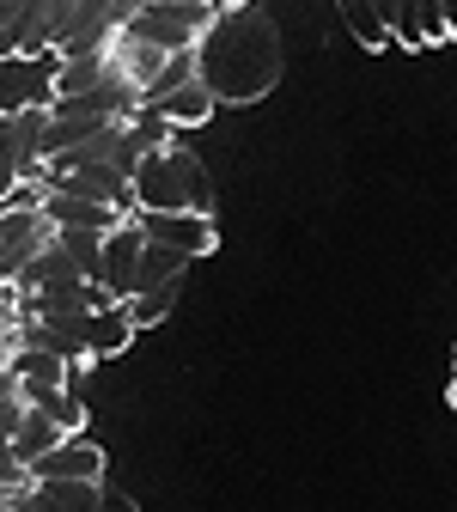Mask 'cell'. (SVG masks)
Listing matches in <instances>:
<instances>
[{
  "label": "cell",
  "mask_w": 457,
  "mask_h": 512,
  "mask_svg": "<svg viewBox=\"0 0 457 512\" xmlns=\"http://www.w3.org/2000/svg\"><path fill=\"white\" fill-rule=\"evenodd\" d=\"M195 80L214 92V104L269 98L281 80V37L263 7H220L208 37L195 43Z\"/></svg>",
  "instance_id": "cell-1"
},
{
  "label": "cell",
  "mask_w": 457,
  "mask_h": 512,
  "mask_svg": "<svg viewBox=\"0 0 457 512\" xmlns=\"http://www.w3.org/2000/svg\"><path fill=\"white\" fill-rule=\"evenodd\" d=\"M128 183H135V214H208L214 220V177L177 141L159 153H141Z\"/></svg>",
  "instance_id": "cell-2"
},
{
  "label": "cell",
  "mask_w": 457,
  "mask_h": 512,
  "mask_svg": "<svg viewBox=\"0 0 457 512\" xmlns=\"http://www.w3.org/2000/svg\"><path fill=\"white\" fill-rule=\"evenodd\" d=\"M141 13V0H80V13L68 25V37L55 43V61H80V55H104L116 43V31Z\"/></svg>",
  "instance_id": "cell-3"
},
{
  "label": "cell",
  "mask_w": 457,
  "mask_h": 512,
  "mask_svg": "<svg viewBox=\"0 0 457 512\" xmlns=\"http://www.w3.org/2000/svg\"><path fill=\"white\" fill-rule=\"evenodd\" d=\"M214 13H220V7H159V0H141V13L128 19L122 31H128V37H147V43H159V49H195V43L208 37Z\"/></svg>",
  "instance_id": "cell-4"
},
{
  "label": "cell",
  "mask_w": 457,
  "mask_h": 512,
  "mask_svg": "<svg viewBox=\"0 0 457 512\" xmlns=\"http://www.w3.org/2000/svg\"><path fill=\"white\" fill-rule=\"evenodd\" d=\"M49 244V220L37 202H0V281H19V269Z\"/></svg>",
  "instance_id": "cell-5"
},
{
  "label": "cell",
  "mask_w": 457,
  "mask_h": 512,
  "mask_svg": "<svg viewBox=\"0 0 457 512\" xmlns=\"http://www.w3.org/2000/svg\"><path fill=\"white\" fill-rule=\"evenodd\" d=\"M43 189H55V196H80V202H98V208H116V214H135V183H128L116 165L43 171Z\"/></svg>",
  "instance_id": "cell-6"
},
{
  "label": "cell",
  "mask_w": 457,
  "mask_h": 512,
  "mask_svg": "<svg viewBox=\"0 0 457 512\" xmlns=\"http://www.w3.org/2000/svg\"><path fill=\"white\" fill-rule=\"evenodd\" d=\"M25 482H104V445L86 433H68L55 452L25 464Z\"/></svg>",
  "instance_id": "cell-7"
},
{
  "label": "cell",
  "mask_w": 457,
  "mask_h": 512,
  "mask_svg": "<svg viewBox=\"0 0 457 512\" xmlns=\"http://www.w3.org/2000/svg\"><path fill=\"white\" fill-rule=\"evenodd\" d=\"M135 226L147 244H171L183 256H208L220 244V226L208 214H135Z\"/></svg>",
  "instance_id": "cell-8"
},
{
  "label": "cell",
  "mask_w": 457,
  "mask_h": 512,
  "mask_svg": "<svg viewBox=\"0 0 457 512\" xmlns=\"http://www.w3.org/2000/svg\"><path fill=\"white\" fill-rule=\"evenodd\" d=\"M141 226L135 220H122L110 238H104V275H98V287H104V299H116V305H128L135 299V269H141Z\"/></svg>",
  "instance_id": "cell-9"
},
{
  "label": "cell",
  "mask_w": 457,
  "mask_h": 512,
  "mask_svg": "<svg viewBox=\"0 0 457 512\" xmlns=\"http://www.w3.org/2000/svg\"><path fill=\"white\" fill-rule=\"evenodd\" d=\"M7 372H13V384H19V403L31 409V403H43L49 391H61L80 366H68V360H55L49 348H13L7 354Z\"/></svg>",
  "instance_id": "cell-10"
},
{
  "label": "cell",
  "mask_w": 457,
  "mask_h": 512,
  "mask_svg": "<svg viewBox=\"0 0 457 512\" xmlns=\"http://www.w3.org/2000/svg\"><path fill=\"white\" fill-rule=\"evenodd\" d=\"M37 208H43L49 232H98V238H110L122 220H135V214H116V208L80 202V196H55V189H43V196H37Z\"/></svg>",
  "instance_id": "cell-11"
},
{
  "label": "cell",
  "mask_w": 457,
  "mask_h": 512,
  "mask_svg": "<svg viewBox=\"0 0 457 512\" xmlns=\"http://www.w3.org/2000/svg\"><path fill=\"white\" fill-rule=\"evenodd\" d=\"M128 342H135V317H128V305H98V311H86V360H110V354H122Z\"/></svg>",
  "instance_id": "cell-12"
},
{
  "label": "cell",
  "mask_w": 457,
  "mask_h": 512,
  "mask_svg": "<svg viewBox=\"0 0 457 512\" xmlns=\"http://www.w3.org/2000/svg\"><path fill=\"white\" fill-rule=\"evenodd\" d=\"M214 110H220V104H214V92H208L202 80H189V86H177L171 98L153 104V116H165L171 128H195V122H208Z\"/></svg>",
  "instance_id": "cell-13"
},
{
  "label": "cell",
  "mask_w": 457,
  "mask_h": 512,
  "mask_svg": "<svg viewBox=\"0 0 457 512\" xmlns=\"http://www.w3.org/2000/svg\"><path fill=\"white\" fill-rule=\"evenodd\" d=\"M61 439H68V433H61L43 409H25V415H19V427H13V458H19V464H37L43 452H55Z\"/></svg>",
  "instance_id": "cell-14"
},
{
  "label": "cell",
  "mask_w": 457,
  "mask_h": 512,
  "mask_svg": "<svg viewBox=\"0 0 457 512\" xmlns=\"http://www.w3.org/2000/svg\"><path fill=\"white\" fill-rule=\"evenodd\" d=\"M189 263H195V256H183V250H171V244H141L135 293H147V287H165V281H183V275H189Z\"/></svg>",
  "instance_id": "cell-15"
},
{
  "label": "cell",
  "mask_w": 457,
  "mask_h": 512,
  "mask_svg": "<svg viewBox=\"0 0 457 512\" xmlns=\"http://www.w3.org/2000/svg\"><path fill=\"white\" fill-rule=\"evenodd\" d=\"M98 488L104 482H31L43 512H98Z\"/></svg>",
  "instance_id": "cell-16"
},
{
  "label": "cell",
  "mask_w": 457,
  "mask_h": 512,
  "mask_svg": "<svg viewBox=\"0 0 457 512\" xmlns=\"http://www.w3.org/2000/svg\"><path fill=\"white\" fill-rule=\"evenodd\" d=\"M104 80H110V61H104V55L55 61V92H49V98H80V92H92V86H104Z\"/></svg>",
  "instance_id": "cell-17"
},
{
  "label": "cell",
  "mask_w": 457,
  "mask_h": 512,
  "mask_svg": "<svg viewBox=\"0 0 457 512\" xmlns=\"http://www.w3.org/2000/svg\"><path fill=\"white\" fill-rule=\"evenodd\" d=\"M177 293H183V281H165V287H147V293H135V299H128V317H135V330H153V324H165V317L177 311Z\"/></svg>",
  "instance_id": "cell-18"
},
{
  "label": "cell",
  "mask_w": 457,
  "mask_h": 512,
  "mask_svg": "<svg viewBox=\"0 0 457 512\" xmlns=\"http://www.w3.org/2000/svg\"><path fill=\"white\" fill-rule=\"evenodd\" d=\"M336 13H342V25L354 31V43H366V49H390V31H384V19L372 13V0H336Z\"/></svg>",
  "instance_id": "cell-19"
},
{
  "label": "cell",
  "mask_w": 457,
  "mask_h": 512,
  "mask_svg": "<svg viewBox=\"0 0 457 512\" xmlns=\"http://www.w3.org/2000/svg\"><path fill=\"white\" fill-rule=\"evenodd\" d=\"M55 244H61V256H68L86 281L104 275V238H98V232H55Z\"/></svg>",
  "instance_id": "cell-20"
},
{
  "label": "cell",
  "mask_w": 457,
  "mask_h": 512,
  "mask_svg": "<svg viewBox=\"0 0 457 512\" xmlns=\"http://www.w3.org/2000/svg\"><path fill=\"white\" fill-rule=\"evenodd\" d=\"M19 165H25V153H19V110H0V202L19 189Z\"/></svg>",
  "instance_id": "cell-21"
},
{
  "label": "cell",
  "mask_w": 457,
  "mask_h": 512,
  "mask_svg": "<svg viewBox=\"0 0 457 512\" xmlns=\"http://www.w3.org/2000/svg\"><path fill=\"white\" fill-rule=\"evenodd\" d=\"M421 19V43H445V0H415Z\"/></svg>",
  "instance_id": "cell-22"
},
{
  "label": "cell",
  "mask_w": 457,
  "mask_h": 512,
  "mask_svg": "<svg viewBox=\"0 0 457 512\" xmlns=\"http://www.w3.org/2000/svg\"><path fill=\"white\" fill-rule=\"evenodd\" d=\"M0 488H25V464L13 458V433L0 427Z\"/></svg>",
  "instance_id": "cell-23"
},
{
  "label": "cell",
  "mask_w": 457,
  "mask_h": 512,
  "mask_svg": "<svg viewBox=\"0 0 457 512\" xmlns=\"http://www.w3.org/2000/svg\"><path fill=\"white\" fill-rule=\"evenodd\" d=\"M98 512H141V506H135V494H122L116 482H104L98 488Z\"/></svg>",
  "instance_id": "cell-24"
},
{
  "label": "cell",
  "mask_w": 457,
  "mask_h": 512,
  "mask_svg": "<svg viewBox=\"0 0 457 512\" xmlns=\"http://www.w3.org/2000/svg\"><path fill=\"white\" fill-rule=\"evenodd\" d=\"M19 415H25V403H19V391H13V397H0V427H7V433H13V427H19Z\"/></svg>",
  "instance_id": "cell-25"
},
{
  "label": "cell",
  "mask_w": 457,
  "mask_h": 512,
  "mask_svg": "<svg viewBox=\"0 0 457 512\" xmlns=\"http://www.w3.org/2000/svg\"><path fill=\"white\" fill-rule=\"evenodd\" d=\"M7 494H13V512H43L37 494H31V482H25V488H7Z\"/></svg>",
  "instance_id": "cell-26"
},
{
  "label": "cell",
  "mask_w": 457,
  "mask_h": 512,
  "mask_svg": "<svg viewBox=\"0 0 457 512\" xmlns=\"http://www.w3.org/2000/svg\"><path fill=\"white\" fill-rule=\"evenodd\" d=\"M7 354H13V324L0 317V360H7Z\"/></svg>",
  "instance_id": "cell-27"
},
{
  "label": "cell",
  "mask_w": 457,
  "mask_h": 512,
  "mask_svg": "<svg viewBox=\"0 0 457 512\" xmlns=\"http://www.w3.org/2000/svg\"><path fill=\"white\" fill-rule=\"evenodd\" d=\"M19 384H13V372H7V360H0V397H13Z\"/></svg>",
  "instance_id": "cell-28"
},
{
  "label": "cell",
  "mask_w": 457,
  "mask_h": 512,
  "mask_svg": "<svg viewBox=\"0 0 457 512\" xmlns=\"http://www.w3.org/2000/svg\"><path fill=\"white\" fill-rule=\"evenodd\" d=\"M445 37H457V0H445Z\"/></svg>",
  "instance_id": "cell-29"
},
{
  "label": "cell",
  "mask_w": 457,
  "mask_h": 512,
  "mask_svg": "<svg viewBox=\"0 0 457 512\" xmlns=\"http://www.w3.org/2000/svg\"><path fill=\"white\" fill-rule=\"evenodd\" d=\"M159 7H220V0H159Z\"/></svg>",
  "instance_id": "cell-30"
},
{
  "label": "cell",
  "mask_w": 457,
  "mask_h": 512,
  "mask_svg": "<svg viewBox=\"0 0 457 512\" xmlns=\"http://www.w3.org/2000/svg\"><path fill=\"white\" fill-rule=\"evenodd\" d=\"M0 512H13V494H7V488H0Z\"/></svg>",
  "instance_id": "cell-31"
},
{
  "label": "cell",
  "mask_w": 457,
  "mask_h": 512,
  "mask_svg": "<svg viewBox=\"0 0 457 512\" xmlns=\"http://www.w3.org/2000/svg\"><path fill=\"white\" fill-rule=\"evenodd\" d=\"M445 397H451V409H457V372H451V391H445Z\"/></svg>",
  "instance_id": "cell-32"
},
{
  "label": "cell",
  "mask_w": 457,
  "mask_h": 512,
  "mask_svg": "<svg viewBox=\"0 0 457 512\" xmlns=\"http://www.w3.org/2000/svg\"><path fill=\"white\" fill-rule=\"evenodd\" d=\"M220 7H250V0H220Z\"/></svg>",
  "instance_id": "cell-33"
}]
</instances>
